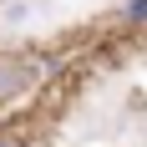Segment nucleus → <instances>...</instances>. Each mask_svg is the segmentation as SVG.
<instances>
[{"mask_svg": "<svg viewBox=\"0 0 147 147\" xmlns=\"http://www.w3.org/2000/svg\"><path fill=\"white\" fill-rule=\"evenodd\" d=\"M122 20L127 26H147V0H127L122 5Z\"/></svg>", "mask_w": 147, "mask_h": 147, "instance_id": "f03ea898", "label": "nucleus"}, {"mask_svg": "<svg viewBox=\"0 0 147 147\" xmlns=\"http://www.w3.org/2000/svg\"><path fill=\"white\" fill-rule=\"evenodd\" d=\"M0 147H26V142H20L15 132H0Z\"/></svg>", "mask_w": 147, "mask_h": 147, "instance_id": "20e7f679", "label": "nucleus"}, {"mask_svg": "<svg viewBox=\"0 0 147 147\" xmlns=\"http://www.w3.org/2000/svg\"><path fill=\"white\" fill-rule=\"evenodd\" d=\"M20 86H26V71L5 66V71H0V96H10V91H20Z\"/></svg>", "mask_w": 147, "mask_h": 147, "instance_id": "f257e3e1", "label": "nucleus"}, {"mask_svg": "<svg viewBox=\"0 0 147 147\" xmlns=\"http://www.w3.org/2000/svg\"><path fill=\"white\" fill-rule=\"evenodd\" d=\"M26 15H30V5H26V0H10V5H5V20H10V26H20Z\"/></svg>", "mask_w": 147, "mask_h": 147, "instance_id": "7ed1b4c3", "label": "nucleus"}]
</instances>
